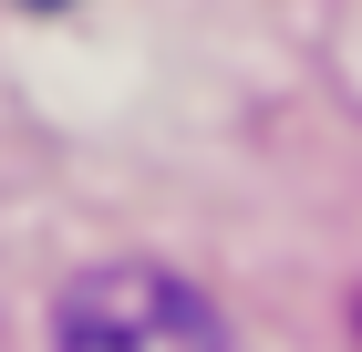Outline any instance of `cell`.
<instances>
[{
  "mask_svg": "<svg viewBox=\"0 0 362 352\" xmlns=\"http://www.w3.org/2000/svg\"><path fill=\"white\" fill-rule=\"evenodd\" d=\"M62 352H228V322L197 280L156 270V259H104L52 300Z\"/></svg>",
  "mask_w": 362,
  "mask_h": 352,
  "instance_id": "cell-1",
  "label": "cell"
}]
</instances>
